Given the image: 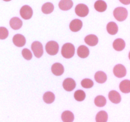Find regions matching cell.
Listing matches in <instances>:
<instances>
[{
    "label": "cell",
    "mask_w": 130,
    "mask_h": 122,
    "mask_svg": "<svg viewBox=\"0 0 130 122\" xmlns=\"http://www.w3.org/2000/svg\"><path fill=\"white\" fill-rule=\"evenodd\" d=\"M62 55L66 58H71L74 55L75 47L72 43H67L63 45L61 50Z\"/></svg>",
    "instance_id": "cell-1"
},
{
    "label": "cell",
    "mask_w": 130,
    "mask_h": 122,
    "mask_svg": "<svg viewBox=\"0 0 130 122\" xmlns=\"http://www.w3.org/2000/svg\"><path fill=\"white\" fill-rule=\"evenodd\" d=\"M113 15L117 20L123 22L128 17V11L125 8L118 7L114 10Z\"/></svg>",
    "instance_id": "cell-2"
},
{
    "label": "cell",
    "mask_w": 130,
    "mask_h": 122,
    "mask_svg": "<svg viewBox=\"0 0 130 122\" xmlns=\"http://www.w3.org/2000/svg\"><path fill=\"white\" fill-rule=\"evenodd\" d=\"M45 49L47 53L50 55H55L58 53L59 50V45L56 41H51L46 43Z\"/></svg>",
    "instance_id": "cell-3"
},
{
    "label": "cell",
    "mask_w": 130,
    "mask_h": 122,
    "mask_svg": "<svg viewBox=\"0 0 130 122\" xmlns=\"http://www.w3.org/2000/svg\"><path fill=\"white\" fill-rule=\"evenodd\" d=\"M31 49L34 55L37 58H40L43 54V47L41 43L39 41H34L32 43Z\"/></svg>",
    "instance_id": "cell-4"
},
{
    "label": "cell",
    "mask_w": 130,
    "mask_h": 122,
    "mask_svg": "<svg viewBox=\"0 0 130 122\" xmlns=\"http://www.w3.org/2000/svg\"><path fill=\"white\" fill-rule=\"evenodd\" d=\"M20 14L22 18H23L24 20H29L32 17V9L28 5H24L20 9Z\"/></svg>",
    "instance_id": "cell-5"
},
{
    "label": "cell",
    "mask_w": 130,
    "mask_h": 122,
    "mask_svg": "<svg viewBox=\"0 0 130 122\" xmlns=\"http://www.w3.org/2000/svg\"><path fill=\"white\" fill-rule=\"evenodd\" d=\"M76 15L81 17H85L88 15L89 8L85 4H79L75 8Z\"/></svg>",
    "instance_id": "cell-6"
},
{
    "label": "cell",
    "mask_w": 130,
    "mask_h": 122,
    "mask_svg": "<svg viewBox=\"0 0 130 122\" xmlns=\"http://www.w3.org/2000/svg\"><path fill=\"white\" fill-rule=\"evenodd\" d=\"M113 72L114 74L116 76L117 78H123L126 74V69L125 68L123 65L118 64L115 66L113 69Z\"/></svg>",
    "instance_id": "cell-7"
},
{
    "label": "cell",
    "mask_w": 130,
    "mask_h": 122,
    "mask_svg": "<svg viewBox=\"0 0 130 122\" xmlns=\"http://www.w3.org/2000/svg\"><path fill=\"white\" fill-rule=\"evenodd\" d=\"M76 84L74 80L72 78H66L63 82V87L67 92H71L76 88Z\"/></svg>",
    "instance_id": "cell-8"
},
{
    "label": "cell",
    "mask_w": 130,
    "mask_h": 122,
    "mask_svg": "<svg viewBox=\"0 0 130 122\" xmlns=\"http://www.w3.org/2000/svg\"><path fill=\"white\" fill-rule=\"evenodd\" d=\"M52 72L55 76H61L64 72V67L60 63H55L52 66Z\"/></svg>",
    "instance_id": "cell-9"
},
{
    "label": "cell",
    "mask_w": 130,
    "mask_h": 122,
    "mask_svg": "<svg viewBox=\"0 0 130 122\" xmlns=\"http://www.w3.org/2000/svg\"><path fill=\"white\" fill-rule=\"evenodd\" d=\"M13 42L14 44L18 47H22L26 43L25 38L23 35L20 34H17L15 35L13 38Z\"/></svg>",
    "instance_id": "cell-10"
},
{
    "label": "cell",
    "mask_w": 130,
    "mask_h": 122,
    "mask_svg": "<svg viewBox=\"0 0 130 122\" xmlns=\"http://www.w3.org/2000/svg\"><path fill=\"white\" fill-rule=\"evenodd\" d=\"M83 27V22L79 19H74L70 23V29L72 32H77L81 29Z\"/></svg>",
    "instance_id": "cell-11"
},
{
    "label": "cell",
    "mask_w": 130,
    "mask_h": 122,
    "mask_svg": "<svg viewBox=\"0 0 130 122\" xmlns=\"http://www.w3.org/2000/svg\"><path fill=\"white\" fill-rule=\"evenodd\" d=\"M109 99L114 104H119L121 100V95L116 90H112L109 93Z\"/></svg>",
    "instance_id": "cell-12"
},
{
    "label": "cell",
    "mask_w": 130,
    "mask_h": 122,
    "mask_svg": "<svg viewBox=\"0 0 130 122\" xmlns=\"http://www.w3.org/2000/svg\"><path fill=\"white\" fill-rule=\"evenodd\" d=\"M85 41L88 45L91 46V47H94L96 45L99 43V38L96 36L94 34H90L87 36L85 37Z\"/></svg>",
    "instance_id": "cell-13"
},
{
    "label": "cell",
    "mask_w": 130,
    "mask_h": 122,
    "mask_svg": "<svg viewBox=\"0 0 130 122\" xmlns=\"http://www.w3.org/2000/svg\"><path fill=\"white\" fill-rule=\"evenodd\" d=\"M60 9L63 11H67L72 8L73 6V2L72 0H61L58 4Z\"/></svg>",
    "instance_id": "cell-14"
},
{
    "label": "cell",
    "mask_w": 130,
    "mask_h": 122,
    "mask_svg": "<svg viewBox=\"0 0 130 122\" xmlns=\"http://www.w3.org/2000/svg\"><path fill=\"white\" fill-rule=\"evenodd\" d=\"M113 48L115 50L120 52L124 50V48L126 47L125 41L123 39L121 38H118L113 42Z\"/></svg>",
    "instance_id": "cell-15"
},
{
    "label": "cell",
    "mask_w": 130,
    "mask_h": 122,
    "mask_svg": "<svg viewBox=\"0 0 130 122\" xmlns=\"http://www.w3.org/2000/svg\"><path fill=\"white\" fill-rule=\"evenodd\" d=\"M77 55L80 57V58H85L88 57L89 54H90V50H89L88 48L85 45H81L78 48H77Z\"/></svg>",
    "instance_id": "cell-16"
},
{
    "label": "cell",
    "mask_w": 130,
    "mask_h": 122,
    "mask_svg": "<svg viewBox=\"0 0 130 122\" xmlns=\"http://www.w3.org/2000/svg\"><path fill=\"white\" fill-rule=\"evenodd\" d=\"M10 25L13 30H19L22 26V21L18 17H13L10 20Z\"/></svg>",
    "instance_id": "cell-17"
},
{
    "label": "cell",
    "mask_w": 130,
    "mask_h": 122,
    "mask_svg": "<svg viewBox=\"0 0 130 122\" xmlns=\"http://www.w3.org/2000/svg\"><path fill=\"white\" fill-rule=\"evenodd\" d=\"M94 7L95 10L99 12H104L107 10V5L106 3L103 0H98L95 3Z\"/></svg>",
    "instance_id": "cell-18"
},
{
    "label": "cell",
    "mask_w": 130,
    "mask_h": 122,
    "mask_svg": "<svg viewBox=\"0 0 130 122\" xmlns=\"http://www.w3.org/2000/svg\"><path fill=\"white\" fill-rule=\"evenodd\" d=\"M119 89L124 94H128L130 92V81L125 80L122 81L119 84Z\"/></svg>",
    "instance_id": "cell-19"
},
{
    "label": "cell",
    "mask_w": 130,
    "mask_h": 122,
    "mask_svg": "<svg viewBox=\"0 0 130 122\" xmlns=\"http://www.w3.org/2000/svg\"><path fill=\"white\" fill-rule=\"evenodd\" d=\"M107 30L110 35H115L118 32V26L114 22H110L107 25Z\"/></svg>",
    "instance_id": "cell-20"
},
{
    "label": "cell",
    "mask_w": 130,
    "mask_h": 122,
    "mask_svg": "<svg viewBox=\"0 0 130 122\" xmlns=\"http://www.w3.org/2000/svg\"><path fill=\"white\" fill-rule=\"evenodd\" d=\"M106 74L103 71H98L95 74V80L99 83H104L107 81Z\"/></svg>",
    "instance_id": "cell-21"
},
{
    "label": "cell",
    "mask_w": 130,
    "mask_h": 122,
    "mask_svg": "<svg viewBox=\"0 0 130 122\" xmlns=\"http://www.w3.org/2000/svg\"><path fill=\"white\" fill-rule=\"evenodd\" d=\"M62 119L65 122H72L74 119V116L70 111H66L62 114Z\"/></svg>",
    "instance_id": "cell-22"
},
{
    "label": "cell",
    "mask_w": 130,
    "mask_h": 122,
    "mask_svg": "<svg viewBox=\"0 0 130 122\" xmlns=\"http://www.w3.org/2000/svg\"><path fill=\"white\" fill-rule=\"evenodd\" d=\"M43 99L44 102L46 104H52L54 102L55 97L53 93L51 92H47L43 95Z\"/></svg>",
    "instance_id": "cell-23"
},
{
    "label": "cell",
    "mask_w": 130,
    "mask_h": 122,
    "mask_svg": "<svg viewBox=\"0 0 130 122\" xmlns=\"http://www.w3.org/2000/svg\"><path fill=\"white\" fill-rule=\"evenodd\" d=\"M42 12L44 14H50L54 10V6L52 3H46L42 6Z\"/></svg>",
    "instance_id": "cell-24"
},
{
    "label": "cell",
    "mask_w": 130,
    "mask_h": 122,
    "mask_svg": "<svg viewBox=\"0 0 130 122\" xmlns=\"http://www.w3.org/2000/svg\"><path fill=\"white\" fill-rule=\"evenodd\" d=\"M108 119V114L104 111H101L97 113L96 116V121L106 122Z\"/></svg>",
    "instance_id": "cell-25"
},
{
    "label": "cell",
    "mask_w": 130,
    "mask_h": 122,
    "mask_svg": "<svg viewBox=\"0 0 130 122\" xmlns=\"http://www.w3.org/2000/svg\"><path fill=\"white\" fill-rule=\"evenodd\" d=\"M94 102H95V104L96 106L104 107L106 104L107 100L105 97L102 96V95H98L95 97Z\"/></svg>",
    "instance_id": "cell-26"
},
{
    "label": "cell",
    "mask_w": 130,
    "mask_h": 122,
    "mask_svg": "<svg viewBox=\"0 0 130 122\" xmlns=\"http://www.w3.org/2000/svg\"><path fill=\"white\" fill-rule=\"evenodd\" d=\"M74 99L77 101H83L85 99V98H86V94L83 90H78L75 92L74 94Z\"/></svg>",
    "instance_id": "cell-27"
},
{
    "label": "cell",
    "mask_w": 130,
    "mask_h": 122,
    "mask_svg": "<svg viewBox=\"0 0 130 122\" xmlns=\"http://www.w3.org/2000/svg\"><path fill=\"white\" fill-rule=\"evenodd\" d=\"M81 86L85 88H90L93 86V82L90 79H84L81 81Z\"/></svg>",
    "instance_id": "cell-28"
},
{
    "label": "cell",
    "mask_w": 130,
    "mask_h": 122,
    "mask_svg": "<svg viewBox=\"0 0 130 122\" xmlns=\"http://www.w3.org/2000/svg\"><path fill=\"white\" fill-rule=\"evenodd\" d=\"M22 55L23 57L27 60H30L32 57V54L31 52L27 48H24V49L22 50Z\"/></svg>",
    "instance_id": "cell-29"
},
{
    "label": "cell",
    "mask_w": 130,
    "mask_h": 122,
    "mask_svg": "<svg viewBox=\"0 0 130 122\" xmlns=\"http://www.w3.org/2000/svg\"><path fill=\"white\" fill-rule=\"evenodd\" d=\"M8 36V30L6 27H0V39H5Z\"/></svg>",
    "instance_id": "cell-30"
},
{
    "label": "cell",
    "mask_w": 130,
    "mask_h": 122,
    "mask_svg": "<svg viewBox=\"0 0 130 122\" xmlns=\"http://www.w3.org/2000/svg\"><path fill=\"white\" fill-rule=\"evenodd\" d=\"M121 3H123V5H128L130 4V0H119Z\"/></svg>",
    "instance_id": "cell-31"
},
{
    "label": "cell",
    "mask_w": 130,
    "mask_h": 122,
    "mask_svg": "<svg viewBox=\"0 0 130 122\" xmlns=\"http://www.w3.org/2000/svg\"><path fill=\"white\" fill-rule=\"evenodd\" d=\"M3 1H6V2H8V1H11V0H3Z\"/></svg>",
    "instance_id": "cell-32"
}]
</instances>
